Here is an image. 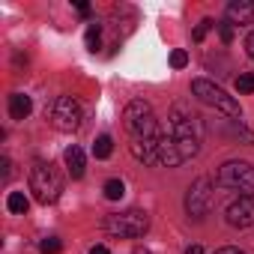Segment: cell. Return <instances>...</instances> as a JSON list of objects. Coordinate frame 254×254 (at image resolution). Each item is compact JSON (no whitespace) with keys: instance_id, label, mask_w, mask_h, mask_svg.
Listing matches in <instances>:
<instances>
[{"instance_id":"16","label":"cell","mask_w":254,"mask_h":254,"mask_svg":"<svg viewBox=\"0 0 254 254\" xmlns=\"http://www.w3.org/2000/svg\"><path fill=\"white\" fill-rule=\"evenodd\" d=\"M123 194H126V186H123L120 180H108V183H105V197H108V200H120Z\"/></svg>"},{"instance_id":"21","label":"cell","mask_w":254,"mask_h":254,"mask_svg":"<svg viewBox=\"0 0 254 254\" xmlns=\"http://www.w3.org/2000/svg\"><path fill=\"white\" fill-rule=\"evenodd\" d=\"M236 90L239 93H254V75H239L236 78Z\"/></svg>"},{"instance_id":"26","label":"cell","mask_w":254,"mask_h":254,"mask_svg":"<svg viewBox=\"0 0 254 254\" xmlns=\"http://www.w3.org/2000/svg\"><path fill=\"white\" fill-rule=\"evenodd\" d=\"M186 254H203V248H200V245H189Z\"/></svg>"},{"instance_id":"7","label":"cell","mask_w":254,"mask_h":254,"mask_svg":"<svg viewBox=\"0 0 254 254\" xmlns=\"http://www.w3.org/2000/svg\"><path fill=\"white\" fill-rule=\"evenodd\" d=\"M209 203H212V183H209L206 177H200V180L189 189V194H186V209H189V215L203 218V215L209 212Z\"/></svg>"},{"instance_id":"3","label":"cell","mask_w":254,"mask_h":254,"mask_svg":"<svg viewBox=\"0 0 254 254\" xmlns=\"http://www.w3.org/2000/svg\"><path fill=\"white\" fill-rule=\"evenodd\" d=\"M30 191H33V197L39 200V203H54L57 197H60V191H63V180H60V174L51 168V165H45V162H39L33 171H30Z\"/></svg>"},{"instance_id":"19","label":"cell","mask_w":254,"mask_h":254,"mask_svg":"<svg viewBox=\"0 0 254 254\" xmlns=\"http://www.w3.org/2000/svg\"><path fill=\"white\" fill-rule=\"evenodd\" d=\"M212 27H215V21H212V18H203V21L194 27V42H203V39H206V33H209Z\"/></svg>"},{"instance_id":"8","label":"cell","mask_w":254,"mask_h":254,"mask_svg":"<svg viewBox=\"0 0 254 254\" xmlns=\"http://www.w3.org/2000/svg\"><path fill=\"white\" fill-rule=\"evenodd\" d=\"M224 221L230 227H251L254 224V194H239L224 209Z\"/></svg>"},{"instance_id":"5","label":"cell","mask_w":254,"mask_h":254,"mask_svg":"<svg viewBox=\"0 0 254 254\" xmlns=\"http://www.w3.org/2000/svg\"><path fill=\"white\" fill-rule=\"evenodd\" d=\"M218 186L239 191V194H254V168L248 162H224L218 168Z\"/></svg>"},{"instance_id":"11","label":"cell","mask_w":254,"mask_h":254,"mask_svg":"<svg viewBox=\"0 0 254 254\" xmlns=\"http://www.w3.org/2000/svg\"><path fill=\"white\" fill-rule=\"evenodd\" d=\"M227 24H251L254 21V3L251 0H233V3H227Z\"/></svg>"},{"instance_id":"24","label":"cell","mask_w":254,"mask_h":254,"mask_svg":"<svg viewBox=\"0 0 254 254\" xmlns=\"http://www.w3.org/2000/svg\"><path fill=\"white\" fill-rule=\"evenodd\" d=\"M215 254H245L242 248H233V245H227V248H218Z\"/></svg>"},{"instance_id":"6","label":"cell","mask_w":254,"mask_h":254,"mask_svg":"<svg viewBox=\"0 0 254 254\" xmlns=\"http://www.w3.org/2000/svg\"><path fill=\"white\" fill-rule=\"evenodd\" d=\"M48 120L57 132H75L81 126V105L72 96H57L48 111Z\"/></svg>"},{"instance_id":"18","label":"cell","mask_w":254,"mask_h":254,"mask_svg":"<svg viewBox=\"0 0 254 254\" xmlns=\"http://www.w3.org/2000/svg\"><path fill=\"white\" fill-rule=\"evenodd\" d=\"M39 248H42V254H60L63 242H60L57 236H48V239H42V242H39Z\"/></svg>"},{"instance_id":"1","label":"cell","mask_w":254,"mask_h":254,"mask_svg":"<svg viewBox=\"0 0 254 254\" xmlns=\"http://www.w3.org/2000/svg\"><path fill=\"white\" fill-rule=\"evenodd\" d=\"M123 123H126V132L132 138H159L156 135V111L144 99H135V102L126 105Z\"/></svg>"},{"instance_id":"13","label":"cell","mask_w":254,"mask_h":254,"mask_svg":"<svg viewBox=\"0 0 254 254\" xmlns=\"http://www.w3.org/2000/svg\"><path fill=\"white\" fill-rule=\"evenodd\" d=\"M30 111H33L30 96H24V93H12V96H9V117H12V120H27Z\"/></svg>"},{"instance_id":"25","label":"cell","mask_w":254,"mask_h":254,"mask_svg":"<svg viewBox=\"0 0 254 254\" xmlns=\"http://www.w3.org/2000/svg\"><path fill=\"white\" fill-rule=\"evenodd\" d=\"M90 254H111V251H108L105 245H93V248H90Z\"/></svg>"},{"instance_id":"10","label":"cell","mask_w":254,"mask_h":254,"mask_svg":"<svg viewBox=\"0 0 254 254\" xmlns=\"http://www.w3.org/2000/svg\"><path fill=\"white\" fill-rule=\"evenodd\" d=\"M132 156L144 165H159V138H135Z\"/></svg>"},{"instance_id":"2","label":"cell","mask_w":254,"mask_h":254,"mask_svg":"<svg viewBox=\"0 0 254 254\" xmlns=\"http://www.w3.org/2000/svg\"><path fill=\"white\" fill-rule=\"evenodd\" d=\"M147 227H150V215L141 209H126L105 218V230L117 239H138L147 233Z\"/></svg>"},{"instance_id":"17","label":"cell","mask_w":254,"mask_h":254,"mask_svg":"<svg viewBox=\"0 0 254 254\" xmlns=\"http://www.w3.org/2000/svg\"><path fill=\"white\" fill-rule=\"evenodd\" d=\"M84 42H87V48H90V51H96V48H99V42H102V27H99V24H90V27H87Z\"/></svg>"},{"instance_id":"20","label":"cell","mask_w":254,"mask_h":254,"mask_svg":"<svg viewBox=\"0 0 254 254\" xmlns=\"http://www.w3.org/2000/svg\"><path fill=\"white\" fill-rule=\"evenodd\" d=\"M186 63H189V54H186L183 48H174V51H171V66H174V69H183Z\"/></svg>"},{"instance_id":"4","label":"cell","mask_w":254,"mask_h":254,"mask_svg":"<svg viewBox=\"0 0 254 254\" xmlns=\"http://www.w3.org/2000/svg\"><path fill=\"white\" fill-rule=\"evenodd\" d=\"M191 93H194L203 105H209V108H215V111H221V114H227V117H239V102H236L233 96H227L221 87H215L212 81L194 78V81H191Z\"/></svg>"},{"instance_id":"22","label":"cell","mask_w":254,"mask_h":254,"mask_svg":"<svg viewBox=\"0 0 254 254\" xmlns=\"http://www.w3.org/2000/svg\"><path fill=\"white\" fill-rule=\"evenodd\" d=\"M218 33H221V42H233V27L230 24H218Z\"/></svg>"},{"instance_id":"12","label":"cell","mask_w":254,"mask_h":254,"mask_svg":"<svg viewBox=\"0 0 254 254\" xmlns=\"http://www.w3.org/2000/svg\"><path fill=\"white\" fill-rule=\"evenodd\" d=\"M63 159H66V168H69V174H72V180H81L84 177V168H87V159H84V150L81 147H69L66 153H63Z\"/></svg>"},{"instance_id":"9","label":"cell","mask_w":254,"mask_h":254,"mask_svg":"<svg viewBox=\"0 0 254 254\" xmlns=\"http://www.w3.org/2000/svg\"><path fill=\"white\" fill-rule=\"evenodd\" d=\"M159 165L162 168H180L183 165V153L174 141V135H159Z\"/></svg>"},{"instance_id":"14","label":"cell","mask_w":254,"mask_h":254,"mask_svg":"<svg viewBox=\"0 0 254 254\" xmlns=\"http://www.w3.org/2000/svg\"><path fill=\"white\" fill-rule=\"evenodd\" d=\"M27 206H30V200H27L21 191H9V197H6V209H9V212L24 215V212H27Z\"/></svg>"},{"instance_id":"23","label":"cell","mask_w":254,"mask_h":254,"mask_svg":"<svg viewBox=\"0 0 254 254\" xmlns=\"http://www.w3.org/2000/svg\"><path fill=\"white\" fill-rule=\"evenodd\" d=\"M245 51H248V57L254 60V30L248 33V39H245Z\"/></svg>"},{"instance_id":"15","label":"cell","mask_w":254,"mask_h":254,"mask_svg":"<svg viewBox=\"0 0 254 254\" xmlns=\"http://www.w3.org/2000/svg\"><path fill=\"white\" fill-rule=\"evenodd\" d=\"M111 153H114V141H111L108 135H99L96 144H93V156H96V159H108Z\"/></svg>"}]
</instances>
